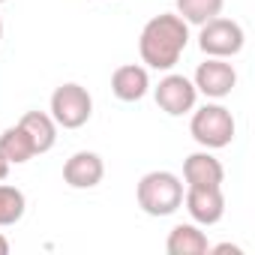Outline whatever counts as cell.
<instances>
[{"label": "cell", "mask_w": 255, "mask_h": 255, "mask_svg": "<svg viewBox=\"0 0 255 255\" xmlns=\"http://www.w3.org/2000/svg\"><path fill=\"white\" fill-rule=\"evenodd\" d=\"M153 96H156V105L171 117L189 114L198 102V90H195L192 78L177 75V72H168L165 78H159V84L153 87Z\"/></svg>", "instance_id": "obj_6"}, {"label": "cell", "mask_w": 255, "mask_h": 255, "mask_svg": "<svg viewBox=\"0 0 255 255\" xmlns=\"http://www.w3.org/2000/svg\"><path fill=\"white\" fill-rule=\"evenodd\" d=\"M0 3H6V0H0Z\"/></svg>", "instance_id": "obj_21"}, {"label": "cell", "mask_w": 255, "mask_h": 255, "mask_svg": "<svg viewBox=\"0 0 255 255\" xmlns=\"http://www.w3.org/2000/svg\"><path fill=\"white\" fill-rule=\"evenodd\" d=\"M150 90V75H147V66H138V63H123L114 69L111 75V93L120 99V102H138L144 99Z\"/></svg>", "instance_id": "obj_10"}, {"label": "cell", "mask_w": 255, "mask_h": 255, "mask_svg": "<svg viewBox=\"0 0 255 255\" xmlns=\"http://www.w3.org/2000/svg\"><path fill=\"white\" fill-rule=\"evenodd\" d=\"M27 210V198L18 186H9V183H0V228L6 225H15Z\"/></svg>", "instance_id": "obj_16"}, {"label": "cell", "mask_w": 255, "mask_h": 255, "mask_svg": "<svg viewBox=\"0 0 255 255\" xmlns=\"http://www.w3.org/2000/svg\"><path fill=\"white\" fill-rule=\"evenodd\" d=\"M186 45H189V24L177 12L153 15L138 36L141 63H147V69H156V72H171L180 63Z\"/></svg>", "instance_id": "obj_1"}, {"label": "cell", "mask_w": 255, "mask_h": 255, "mask_svg": "<svg viewBox=\"0 0 255 255\" xmlns=\"http://www.w3.org/2000/svg\"><path fill=\"white\" fill-rule=\"evenodd\" d=\"M0 39H3V21H0Z\"/></svg>", "instance_id": "obj_20"}, {"label": "cell", "mask_w": 255, "mask_h": 255, "mask_svg": "<svg viewBox=\"0 0 255 255\" xmlns=\"http://www.w3.org/2000/svg\"><path fill=\"white\" fill-rule=\"evenodd\" d=\"M237 123L234 114L219 105V102H207L201 108H192V120H189V135L204 147V150H219L228 147L234 141Z\"/></svg>", "instance_id": "obj_3"}, {"label": "cell", "mask_w": 255, "mask_h": 255, "mask_svg": "<svg viewBox=\"0 0 255 255\" xmlns=\"http://www.w3.org/2000/svg\"><path fill=\"white\" fill-rule=\"evenodd\" d=\"M207 252H216V255H243V249L240 246H234V243H219V246H207Z\"/></svg>", "instance_id": "obj_17"}, {"label": "cell", "mask_w": 255, "mask_h": 255, "mask_svg": "<svg viewBox=\"0 0 255 255\" xmlns=\"http://www.w3.org/2000/svg\"><path fill=\"white\" fill-rule=\"evenodd\" d=\"M183 204L195 225H216L225 216V195L222 186H186Z\"/></svg>", "instance_id": "obj_8"}, {"label": "cell", "mask_w": 255, "mask_h": 255, "mask_svg": "<svg viewBox=\"0 0 255 255\" xmlns=\"http://www.w3.org/2000/svg\"><path fill=\"white\" fill-rule=\"evenodd\" d=\"M207 234L195 222H180L168 231L165 252L168 255H207Z\"/></svg>", "instance_id": "obj_12"}, {"label": "cell", "mask_w": 255, "mask_h": 255, "mask_svg": "<svg viewBox=\"0 0 255 255\" xmlns=\"http://www.w3.org/2000/svg\"><path fill=\"white\" fill-rule=\"evenodd\" d=\"M183 180L171 171H147L135 186V201L147 216H171L183 207Z\"/></svg>", "instance_id": "obj_2"}, {"label": "cell", "mask_w": 255, "mask_h": 255, "mask_svg": "<svg viewBox=\"0 0 255 255\" xmlns=\"http://www.w3.org/2000/svg\"><path fill=\"white\" fill-rule=\"evenodd\" d=\"M0 255H9V240L0 234Z\"/></svg>", "instance_id": "obj_19"}, {"label": "cell", "mask_w": 255, "mask_h": 255, "mask_svg": "<svg viewBox=\"0 0 255 255\" xmlns=\"http://www.w3.org/2000/svg\"><path fill=\"white\" fill-rule=\"evenodd\" d=\"M192 84L207 99H225L237 87V69L222 57H207L204 63H198Z\"/></svg>", "instance_id": "obj_7"}, {"label": "cell", "mask_w": 255, "mask_h": 255, "mask_svg": "<svg viewBox=\"0 0 255 255\" xmlns=\"http://www.w3.org/2000/svg\"><path fill=\"white\" fill-rule=\"evenodd\" d=\"M183 180L186 186H222L225 168L210 150H198L183 159Z\"/></svg>", "instance_id": "obj_11"}, {"label": "cell", "mask_w": 255, "mask_h": 255, "mask_svg": "<svg viewBox=\"0 0 255 255\" xmlns=\"http://www.w3.org/2000/svg\"><path fill=\"white\" fill-rule=\"evenodd\" d=\"M0 156H3L9 165H24V162H30V159L36 156L30 135L21 129L18 123L0 132Z\"/></svg>", "instance_id": "obj_14"}, {"label": "cell", "mask_w": 255, "mask_h": 255, "mask_svg": "<svg viewBox=\"0 0 255 255\" xmlns=\"http://www.w3.org/2000/svg\"><path fill=\"white\" fill-rule=\"evenodd\" d=\"M6 174H9V162L0 156V180H6Z\"/></svg>", "instance_id": "obj_18"}, {"label": "cell", "mask_w": 255, "mask_h": 255, "mask_svg": "<svg viewBox=\"0 0 255 255\" xmlns=\"http://www.w3.org/2000/svg\"><path fill=\"white\" fill-rule=\"evenodd\" d=\"M105 177V162L93 150H78L63 162V180L72 189H93Z\"/></svg>", "instance_id": "obj_9"}, {"label": "cell", "mask_w": 255, "mask_h": 255, "mask_svg": "<svg viewBox=\"0 0 255 255\" xmlns=\"http://www.w3.org/2000/svg\"><path fill=\"white\" fill-rule=\"evenodd\" d=\"M225 6V0H177V15L186 21V24H195L201 27L204 21L216 18Z\"/></svg>", "instance_id": "obj_15"}, {"label": "cell", "mask_w": 255, "mask_h": 255, "mask_svg": "<svg viewBox=\"0 0 255 255\" xmlns=\"http://www.w3.org/2000/svg\"><path fill=\"white\" fill-rule=\"evenodd\" d=\"M18 126L30 135L36 156H39V153H48V150L57 144V123H54L51 114H45V111H27V114L18 120Z\"/></svg>", "instance_id": "obj_13"}, {"label": "cell", "mask_w": 255, "mask_h": 255, "mask_svg": "<svg viewBox=\"0 0 255 255\" xmlns=\"http://www.w3.org/2000/svg\"><path fill=\"white\" fill-rule=\"evenodd\" d=\"M243 42H246V33L234 18L216 15V18L204 21L198 30V48L207 57H222V60L237 57L243 51Z\"/></svg>", "instance_id": "obj_5"}, {"label": "cell", "mask_w": 255, "mask_h": 255, "mask_svg": "<svg viewBox=\"0 0 255 255\" xmlns=\"http://www.w3.org/2000/svg\"><path fill=\"white\" fill-rule=\"evenodd\" d=\"M48 114L63 129H81L93 114V96L87 93V87H81L75 81H66L51 93Z\"/></svg>", "instance_id": "obj_4"}]
</instances>
